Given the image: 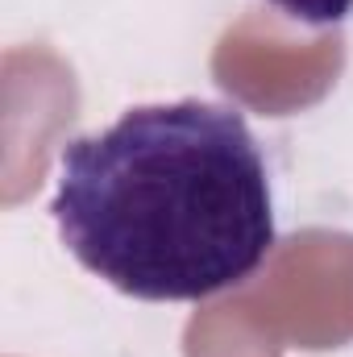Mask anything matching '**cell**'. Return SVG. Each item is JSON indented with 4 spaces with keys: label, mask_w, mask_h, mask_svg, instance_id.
<instances>
[{
    "label": "cell",
    "mask_w": 353,
    "mask_h": 357,
    "mask_svg": "<svg viewBox=\"0 0 353 357\" xmlns=\"http://www.w3.org/2000/svg\"><path fill=\"white\" fill-rule=\"evenodd\" d=\"M80 266L150 303H195L258 274L274 250L266 158L237 108H129L59 154L50 199Z\"/></svg>",
    "instance_id": "1"
},
{
    "label": "cell",
    "mask_w": 353,
    "mask_h": 357,
    "mask_svg": "<svg viewBox=\"0 0 353 357\" xmlns=\"http://www.w3.org/2000/svg\"><path fill=\"white\" fill-rule=\"evenodd\" d=\"M270 4L303 25H341L353 13V0H270Z\"/></svg>",
    "instance_id": "2"
}]
</instances>
